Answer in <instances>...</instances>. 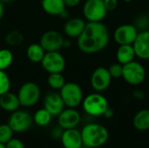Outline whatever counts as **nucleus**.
Listing matches in <instances>:
<instances>
[{"instance_id": "13", "label": "nucleus", "mask_w": 149, "mask_h": 148, "mask_svg": "<svg viewBox=\"0 0 149 148\" xmlns=\"http://www.w3.org/2000/svg\"><path fill=\"white\" fill-rule=\"evenodd\" d=\"M81 116L79 111L75 108L64 109L58 116V126L64 130L76 128V126L80 123Z\"/></svg>"}, {"instance_id": "23", "label": "nucleus", "mask_w": 149, "mask_h": 148, "mask_svg": "<svg viewBox=\"0 0 149 148\" xmlns=\"http://www.w3.org/2000/svg\"><path fill=\"white\" fill-rule=\"evenodd\" d=\"M52 114L45 108H41L38 109L33 115L32 119H33V122L41 127L46 126L50 124V122L52 121Z\"/></svg>"}, {"instance_id": "11", "label": "nucleus", "mask_w": 149, "mask_h": 148, "mask_svg": "<svg viewBox=\"0 0 149 148\" xmlns=\"http://www.w3.org/2000/svg\"><path fill=\"white\" fill-rule=\"evenodd\" d=\"M139 31L134 24H125L118 26L113 32V38L119 44H133Z\"/></svg>"}, {"instance_id": "17", "label": "nucleus", "mask_w": 149, "mask_h": 148, "mask_svg": "<svg viewBox=\"0 0 149 148\" xmlns=\"http://www.w3.org/2000/svg\"><path fill=\"white\" fill-rule=\"evenodd\" d=\"M60 140L64 148H80L83 146L81 133L76 128L64 130Z\"/></svg>"}, {"instance_id": "20", "label": "nucleus", "mask_w": 149, "mask_h": 148, "mask_svg": "<svg viewBox=\"0 0 149 148\" xmlns=\"http://www.w3.org/2000/svg\"><path fill=\"white\" fill-rule=\"evenodd\" d=\"M135 57L136 54L133 44H121L117 49L116 58L118 63L121 65H125L131 61H134Z\"/></svg>"}, {"instance_id": "25", "label": "nucleus", "mask_w": 149, "mask_h": 148, "mask_svg": "<svg viewBox=\"0 0 149 148\" xmlns=\"http://www.w3.org/2000/svg\"><path fill=\"white\" fill-rule=\"evenodd\" d=\"M24 39V38L23 34L17 30H12L9 31L4 37V41L6 44L10 46H18L23 44Z\"/></svg>"}, {"instance_id": "16", "label": "nucleus", "mask_w": 149, "mask_h": 148, "mask_svg": "<svg viewBox=\"0 0 149 148\" xmlns=\"http://www.w3.org/2000/svg\"><path fill=\"white\" fill-rule=\"evenodd\" d=\"M86 21L80 17H72L67 19L64 24V33L69 38H78L86 27Z\"/></svg>"}, {"instance_id": "14", "label": "nucleus", "mask_w": 149, "mask_h": 148, "mask_svg": "<svg viewBox=\"0 0 149 148\" xmlns=\"http://www.w3.org/2000/svg\"><path fill=\"white\" fill-rule=\"evenodd\" d=\"M64 101L57 92H49L44 99V108L46 109L52 117H58V114L65 109Z\"/></svg>"}, {"instance_id": "21", "label": "nucleus", "mask_w": 149, "mask_h": 148, "mask_svg": "<svg viewBox=\"0 0 149 148\" xmlns=\"http://www.w3.org/2000/svg\"><path fill=\"white\" fill-rule=\"evenodd\" d=\"M133 125L134 128L140 132L149 130V110L142 109L136 113L133 119Z\"/></svg>"}, {"instance_id": "18", "label": "nucleus", "mask_w": 149, "mask_h": 148, "mask_svg": "<svg viewBox=\"0 0 149 148\" xmlns=\"http://www.w3.org/2000/svg\"><path fill=\"white\" fill-rule=\"evenodd\" d=\"M20 102L17 94L10 91L0 96V107L8 113H13L18 110Z\"/></svg>"}, {"instance_id": "19", "label": "nucleus", "mask_w": 149, "mask_h": 148, "mask_svg": "<svg viewBox=\"0 0 149 148\" xmlns=\"http://www.w3.org/2000/svg\"><path fill=\"white\" fill-rule=\"evenodd\" d=\"M40 3L44 11L50 16H59L66 9L63 0H40Z\"/></svg>"}, {"instance_id": "10", "label": "nucleus", "mask_w": 149, "mask_h": 148, "mask_svg": "<svg viewBox=\"0 0 149 148\" xmlns=\"http://www.w3.org/2000/svg\"><path fill=\"white\" fill-rule=\"evenodd\" d=\"M64 39L63 35L59 31L49 30L42 34L39 39V44L44 48L45 52L58 51L63 48Z\"/></svg>"}, {"instance_id": "41", "label": "nucleus", "mask_w": 149, "mask_h": 148, "mask_svg": "<svg viewBox=\"0 0 149 148\" xmlns=\"http://www.w3.org/2000/svg\"><path fill=\"white\" fill-rule=\"evenodd\" d=\"M0 148H6V147H5V144L0 143Z\"/></svg>"}, {"instance_id": "1", "label": "nucleus", "mask_w": 149, "mask_h": 148, "mask_svg": "<svg viewBox=\"0 0 149 148\" xmlns=\"http://www.w3.org/2000/svg\"><path fill=\"white\" fill-rule=\"evenodd\" d=\"M77 40L78 47L82 52L86 54L98 53L108 44V29L102 22H87Z\"/></svg>"}, {"instance_id": "24", "label": "nucleus", "mask_w": 149, "mask_h": 148, "mask_svg": "<svg viewBox=\"0 0 149 148\" xmlns=\"http://www.w3.org/2000/svg\"><path fill=\"white\" fill-rule=\"evenodd\" d=\"M47 84L52 89L59 91L65 84V79L62 72L49 73L47 77Z\"/></svg>"}, {"instance_id": "34", "label": "nucleus", "mask_w": 149, "mask_h": 148, "mask_svg": "<svg viewBox=\"0 0 149 148\" xmlns=\"http://www.w3.org/2000/svg\"><path fill=\"white\" fill-rule=\"evenodd\" d=\"M80 1L81 0H63L65 5L66 7H71V8L78 6L80 3Z\"/></svg>"}, {"instance_id": "33", "label": "nucleus", "mask_w": 149, "mask_h": 148, "mask_svg": "<svg viewBox=\"0 0 149 148\" xmlns=\"http://www.w3.org/2000/svg\"><path fill=\"white\" fill-rule=\"evenodd\" d=\"M63 132H64V129L61 128V127L58 126V127L54 128V129L52 130V137L53 139H59V140H60Z\"/></svg>"}, {"instance_id": "26", "label": "nucleus", "mask_w": 149, "mask_h": 148, "mask_svg": "<svg viewBox=\"0 0 149 148\" xmlns=\"http://www.w3.org/2000/svg\"><path fill=\"white\" fill-rule=\"evenodd\" d=\"M14 55L10 50L6 48L0 49V70H7L13 63Z\"/></svg>"}, {"instance_id": "32", "label": "nucleus", "mask_w": 149, "mask_h": 148, "mask_svg": "<svg viewBox=\"0 0 149 148\" xmlns=\"http://www.w3.org/2000/svg\"><path fill=\"white\" fill-rule=\"evenodd\" d=\"M104 4L107 11H113L118 6V0H104Z\"/></svg>"}, {"instance_id": "36", "label": "nucleus", "mask_w": 149, "mask_h": 148, "mask_svg": "<svg viewBox=\"0 0 149 148\" xmlns=\"http://www.w3.org/2000/svg\"><path fill=\"white\" fill-rule=\"evenodd\" d=\"M113 114H114L113 110L112 108L108 107V108L106 110V112L104 113L103 116H104L105 118H107V119H111V118H113Z\"/></svg>"}, {"instance_id": "37", "label": "nucleus", "mask_w": 149, "mask_h": 148, "mask_svg": "<svg viewBox=\"0 0 149 148\" xmlns=\"http://www.w3.org/2000/svg\"><path fill=\"white\" fill-rule=\"evenodd\" d=\"M72 46V41L69 38H65L63 42V48H69Z\"/></svg>"}, {"instance_id": "2", "label": "nucleus", "mask_w": 149, "mask_h": 148, "mask_svg": "<svg viewBox=\"0 0 149 148\" xmlns=\"http://www.w3.org/2000/svg\"><path fill=\"white\" fill-rule=\"evenodd\" d=\"M83 145L90 148H99L104 146L109 139L107 127L97 123L86 124L80 132Z\"/></svg>"}, {"instance_id": "42", "label": "nucleus", "mask_w": 149, "mask_h": 148, "mask_svg": "<svg viewBox=\"0 0 149 148\" xmlns=\"http://www.w3.org/2000/svg\"><path fill=\"white\" fill-rule=\"evenodd\" d=\"M124 1H125L126 3H130V2H132L133 0H124Z\"/></svg>"}, {"instance_id": "4", "label": "nucleus", "mask_w": 149, "mask_h": 148, "mask_svg": "<svg viewBox=\"0 0 149 148\" xmlns=\"http://www.w3.org/2000/svg\"><path fill=\"white\" fill-rule=\"evenodd\" d=\"M17 95L21 106L31 107L39 101L41 97V90L37 83L28 81L24 83L19 87Z\"/></svg>"}, {"instance_id": "30", "label": "nucleus", "mask_w": 149, "mask_h": 148, "mask_svg": "<svg viewBox=\"0 0 149 148\" xmlns=\"http://www.w3.org/2000/svg\"><path fill=\"white\" fill-rule=\"evenodd\" d=\"M135 27L140 30H147V28L148 27L149 25V18L148 16H145V15H141L139 16L136 20H135Z\"/></svg>"}, {"instance_id": "22", "label": "nucleus", "mask_w": 149, "mask_h": 148, "mask_svg": "<svg viewBox=\"0 0 149 148\" xmlns=\"http://www.w3.org/2000/svg\"><path fill=\"white\" fill-rule=\"evenodd\" d=\"M45 54V51L39 43L31 44L26 49V57L32 63H40Z\"/></svg>"}, {"instance_id": "31", "label": "nucleus", "mask_w": 149, "mask_h": 148, "mask_svg": "<svg viewBox=\"0 0 149 148\" xmlns=\"http://www.w3.org/2000/svg\"><path fill=\"white\" fill-rule=\"evenodd\" d=\"M5 147L6 148H25L24 144L23 143L22 140H20L19 139H16V138H12L10 141H8L5 144Z\"/></svg>"}, {"instance_id": "38", "label": "nucleus", "mask_w": 149, "mask_h": 148, "mask_svg": "<svg viewBox=\"0 0 149 148\" xmlns=\"http://www.w3.org/2000/svg\"><path fill=\"white\" fill-rule=\"evenodd\" d=\"M58 17H60L61 18H64V19L68 18V17H69V11L67 10V9H65V10L59 14Z\"/></svg>"}, {"instance_id": "8", "label": "nucleus", "mask_w": 149, "mask_h": 148, "mask_svg": "<svg viewBox=\"0 0 149 148\" xmlns=\"http://www.w3.org/2000/svg\"><path fill=\"white\" fill-rule=\"evenodd\" d=\"M40 64L48 73L63 72L66 65L65 57L59 51L45 52Z\"/></svg>"}, {"instance_id": "35", "label": "nucleus", "mask_w": 149, "mask_h": 148, "mask_svg": "<svg viewBox=\"0 0 149 148\" xmlns=\"http://www.w3.org/2000/svg\"><path fill=\"white\" fill-rule=\"evenodd\" d=\"M133 96L134 99H143L145 98V94L142 91H140V90H136L133 93Z\"/></svg>"}, {"instance_id": "9", "label": "nucleus", "mask_w": 149, "mask_h": 148, "mask_svg": "<svg viewBox=\"0 0 149 148\" xmlns=\"http://www.w3.org/2000/svg\"><path fill=\"white\" fill-rule=\"evenodd\" d=\"M33 122L32 116L26 111L17 110L11 113L8 125L14 133H24L30 129Z\"/></svg>"}, {"instance_id": "27", "label": "nucleus", "mask_w": 149, "mask_h": 148, "mask_svg": "<svg viewBox=\"0 0 149 148\" xmlns=\"http://www.w3.org/2000/svg\"><path fill=\"white\" fill-rule=\"evenodd\" d=\"M13 131L7 124L0 125V143L6 144L13 138Z\"/></svg>"}, {"instance_id": "44", "label": "nucleus", "mask_w": 149, "mask_h": 148, "mask_svg": "<svg viewBox=\"0 0 149 148\" xmlns=\"http://www.w3.org/2000/svg\"><path fill=\"white\" fill-rule=\"evenodd\" d=\"M148 18H149V11H148Z\"/></svg>"}, {"instance_id": "39", "label": "nucleus", "mask_w": 149, "mask_h": 148, "mask_svg": "<svg viewBox=\"0 0 149 148\" xmlns=\"http://www.w3.org/2000/svg\"><path fill=\"white\" fill-rule=\"evenodd\" d=\"M4 14V4L0 1V21L2 20Z\"/></svg>"}, {"instance_id": "3", "label": "nucleus", "mask_w": 149, "mask_h": 148, "mask_svg": "<svg viewBox=\"0 0 149 148\" xmlns=\"http://www.w3.org/2000/svg\"><path fill=\"white\" fill-rule=\"evenodd\" d=\"M81 104L85 113L93 117L103 116L106 110L109 107L107 98L98 92L85 97Z\"/></svg>"}, {"instance_id": "6", "label": "nucleus", "mask_w": 149, "mask_h": 148, "mask_svg": "<svg viewBox=\"0 0 149 148\" xmlns=\"http://www.w3.org/2000/svg\"><path fill=\"white\" fill-rule=\"evenodd\" d=\"M122 78L127 84L138 85L145 80L146 70L141 63L134 60L123 65Z\"/></svg>"}, {"instance_id": "29", "label": "nucleus", "mask_w": 149, "mask_h": 148, "mask_svg": "<svg viewBox=\"0 0 149 148\" xmlns=\"http://www.w3.org/2000/svg\"><path fill=\"white\" fill-rule=\"evenodd\" d=\"M108 71L113 79H120L122 77L123 65L120 63H114L110 65V67L108 68Z\"/></svg>"}, {"instance_id": "15", "label": "nucleus", "mask_w": 149, "mask_h": 148, "mask_svg": "<svg viewBox=\"0 0 149 148\" xmlns=\"http://www.w3.org/2000/svg\"><path fill=\"white\" fill-rule=\"evenodd\" d=\"M136 57L143 60L149 59V31L145 30L138 33L133 44Z\"/></svg>"}, {"instance_id": "12", "label": "nucleus", "mask_w": 149, "mask_h": 148, "mask_svg": "<svg viewBox=\"0 0 149 148\" xmlns=\"http://www.w3.org/2000/svg\"><path fill=\"white\" fill-rule=\"evenodd\" d=\"M112 76L107 68L106 67H98L92 73L90 83L93 89L98 92L106 91L112 81Z\"/></svg>"}, {"instance_id": "7", "label": "nucleus", "mask_w": 149, "mask_h": 148, "mask_svg": "<svg viewBox=\"0 0 149 148\" xmlns=\"http://www.w3.org/2000/svg\"><path fill=\"white\" fill-rule=\"evenodd\" d=\"M107 13L104 0H86L83 5V15L88 22H101Z\"/></svg>"}, {"instance_id": "43", "label": "nucleus", "mask_w": 149, "mask_h": 148, "mask_svg": "<svg viewBox=\"0 0 149 148\" xmlns=\"http://www.w3.org/2000/svg\"><path fill=\"white\" fill-rule=\"evenodd\" d=\"M80 148H90V147H86V146H84V145H83V146H82V147H81Z\"/></svg>"}, {"instance_id": "28", "label": "nucleus", "mask_w": 149, "mask_h": 148, "mask_svg": "<svg viewBox=\"0 0 149 148\" xmlns=\"http://www.w3.org/2000/svg\"><path fill=\"white\" fill-rule=\"evenodd\" d=\"M10 89V79L5 71L0 70V96Z\"/></svg>"}, {"instance_id": "40", "label": "nucleus", "mask_w": 149, "mask_h": 148, "mask_svg": "<svg viewBox=\"0 0 149 148\" xmlns=\"http://www.w3.org/2000/svg\"><path fill=\"white\" fill-rule=\"evenodd\" d=\"M3 4L4 3H11V2H13L14 0H0Z\"/></svg>"}, {"instance_id": "5", "label": "nucleus", "mask_w": 149, "mask_h": 148, "mask_svg": "<svg viewBox=\"0 0 149 148\" xmlns=\"http://www.w3.org/2000/svg\"><path fill=\"white\" fill-rule=\"evenodd\" d=\"M59 94L66 107L76 108L83 101V91L80 85L74 82H65L59 90Z\"/></svg>"}]
</instances>
